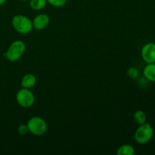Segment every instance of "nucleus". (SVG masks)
I'll use <instances>...</instances> for the list:
<instances>
[{
    "label": "nucleus",
    "instance_id": "f257e3e1",
    "mask_svg": "<svg viewBox=\"0 0 155 155\" xmlns=\"http://www.w3.org/2000/svg\"><path fill=\"white\" fill-rule=\"evenodd\" d=\"M12 24L15 31L21 34H28L33 30V22L24 15H16L12 18Z\"/></svg>",
    "mask_w": 155,
    "mask_h": 155
},
{
    "label": "nucleus",
    "instance_id": "f03ea898",
    "mask_svg": "<svg viewBox=\"0 0 155 155\" xmlns=\"http://www.w3.org/2000/svg\"><path fill=\"white\" fill-rule=\"evenodd\" d=\"M26 51V45L23 41L15 40L11 43L7 51L5 53L6 58L11 62H15L19 60Z\"/></svg>",
    "mask_w": 155,
    "mask_h": 155
},
{
    "label": "nucleus",
    "instance_id": "7ed1b4c3",
    "mask_svg": "<svg viewBox=\"0 0 155 155\" xmlns=\"http://www.w3.org/2000/svg\"><path fill=\"white\" fill-rule=\"evenodd\" d=\"M154 136V130L151 125L148 123L139 125L136 129L134 134V139L137 143L144 145L148 143L152 139Z\"/></svg>",
    "mask_w": 155,
    "mask_h": 155
},
{
    "label": "nucleus",
    "instance_id": "20e7f679",
    "mask_svg": "<svg viewBox=\"0 0 155 155\" xmlns=\"http://www.w3.org/2000/svg\"><path fill=\"white\" fill-rule=\"evenodd\" d=\"M28 130L34 136H40L47 132L48 125L43 118L40 117H32L27 123Z\"/></svg>",
    "mask_w": 155,
    "mask_h": 155
},
{
    "label": "nucleus",
    "instance_id": "39448f33",
    "mask_svg": "<svg viewBox=\"0 0 155 155\" xmlns=\"http://www.w3.org/2000/svg\"><path fill=\"white\" fill-rule=\"evenodd\" d=\"M17 103L21 107L29 108L35 103V95L30 89L23 88L19 89L16 94Z\"/></svg>",
    "mask_w": 155,
    "mask_h": 155
},
{
    "label": "nucleus",
    "instance_id": "423d86ee",
    "mask_svg": "<svg viewBox=\"0 0 155 155\" xmlns=\"http://www.w3.org/2000/svg\"><path fill=\"white\" fill-rule=\"evenodd\" d=\"M142 59L147 64L155 63V43L148 42L143 45L141 51Z\"/></svg>",
    "mask_w": 155,
    "mask_h": 155
},
{
    "label": "nucleus",
    "instance_id": "0eeeda50",
    "mask_svg": "<svg viewBox=\"0 0 155 155\" xmlns=\"http://www.w3.org/2000/svg\"><path fill=\"white\" fill-rule=\"evenodd\" d=\"M32 22H33V29L36 30H42L46 28L49 24L50 18L46 14H39L33 18Z\"/></svg>",
    "mask_w": 155,
    "mask_h": 155
},
{
    "label": "nucleus",
    "instance_id": "6e6552de",
    "mask_svg": "<svg viewBox=\"0 0 155 155\" xmlns=\"http://www.w3.org/2000/svg\"><path fill=\"white\" fill-rule=\"evenodd\" d=\"M36 83V78L33 74H27L23 77L21 80V86L26 89H31Z\"/></svg>",
    "mask_w": 155,
    "mask_h": 155
},
{
    "label": "nucleus",
    "instance_id": "1a4fd4ad",
    "mask_svg": "<svg viewBox=\"0 0 155 155\" xmlns=\"http://www.w3.org/2000/svg\"><path fill=\"white\" fill-rule=\"evenodd\" d=\"M143 75L146 80L155 82V63L147 64L143 70Z\"/></svg>",
    "mask_w": 155,
    "mask_h": 155
},
{
    "label": "nucleus",
    "instance_id": "9d476101",
    "mask_svg": "<svg viewBox=\"0 0 155 155\" xmlns=\"http://www.w3.org/2000/svg\"><path fill=\"white\" fill-rule=\"evenodd\" d=\"M135 148L134 147L130 144H124L120 145L117 150V155H134Z\"/></svg>",
    "mask_w": 155,
    "mask_h": 155
},
{
    "label": "nucleus",
    "instance_id": "9b49d317",
    "mask_svg": "<svg viewBox=\"0 0 155 155\" xmlns=\"http://www.w3.org/2000/svg\"><path fill=\"white\" fill-rule=\"evenodd\" d=\"M133 120L138 125H142L146 123L147 116L143 110H136L133 114Z\"/></svg>",
    "mask_w": 155,
    "mask_h": 155
},
{
    "label": "nucleus",
    "instance_id": "f8f14e48",
    "mask_svg": "<svg viewBox=\"0 0 155 155\" xmlns=\"http://www.w3.org/2000/svg\"><path fill=\"white\" fill-rule=\"evenodd\" d=\"M47 0H30V6L33 10L40 11L45 7Z\"/></svg>",
    "mask_w": 155,
    "mask_h": 155
},
{
    "label": "nucleus",
    "instance_id": "ddd939ff",
    "mask_svg": "<svg viewBox=\"0 0 155 155\" xmlns=\"http://www.w3.org/2000/svg\"><path fill=\"white\" fill-rule=\"evenodd\" d=\"M127 75L131 79H138L139 77V71L136 68L132 67L127 70Z\"/></svg>",
    "mask_w": 155,
    "mask_h": 155
},
{
    "label": "nucleus",
    "instance_id": "4468645a",
    "mask_svg": "<svg viewBox=\"0 0 155 155\" xmlns=\"http://www.w3.org/2000/svg\"><path fill=\"white\" fill-rule=\"evenodd\" d=\"M68 0H47V2L55 8H61L65 5Z\"/></svg>",
    "mask_w": 155,
    "mask_h": 155
},
{
    "label": "nucleus",
    "instance_id": "2eb2a0df",
    "mask_svg": "<svg viewBox=\"0 0 155 155\" xmlns=\"http://www.w3.org/2000/svg\"><path fill=\"white\" fill-rule=\"evenodd\" d=\"M18 133L21 135L27 134L29 132L28 127H27V124H21V125L18 127Z\"/></svg>",
    "mask_w": 155,
    "mask_h": 155
},
{
    "label": "nucleus",
    "instance_id": "dca6fc26",
    "mask_svg": "<svg viewBox=\"0 0 155 155\" xmlns=\"http://www.w3.org/2000/svg\"><path fill=\"white\" fill-rule=\"evenodd\" d=\"M6 1H7V0H0V5H4L5 3L6 2Z\"/></svg>",
    "mask_w": 155,
    "mask_h": 155
},
{
    "label": "nucleus",
    "instance_id": "f3484780",
    "mask_svg": "<svg viewBox=\"0 0 155 155\" xmlns=\"http://www.w3.org/2000/svg\"><path fill=\"white\" fill-rule=\"evenodd\" d=\"M21 1H24V2H28V1H30V0H21Z\"/></svg>",
    "mask_w": 155,
    "mask_h": 155
}]
</instances>
